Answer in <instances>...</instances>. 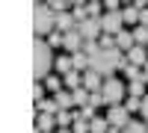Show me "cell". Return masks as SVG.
Listing matches in <instances>:
<instances>
[{
  "label": "cell",
  "instance_id": "cell-1",
  "mask_svg": "<svg viewBox=\"0 0 148 133\" xmlns=\"http://www.w3.org/2000/svg\"><path fill=\"white\" fill-rule=\"evenodd\" d=\"M125 59L127 56L119 47H101L95 56H89V68L98 71V74H104V77H116V71H121Z\"/></svg>",
  "mask_w": 148,
  "mask_h": 133
},
{
  "label": "cell",
  "instance_id": "cell-2",
  "mask_svg": "<svg viewBox=\"0 0 148 133\" xmlns=\"http://www.w3.org/2000/svg\"><path fill=\"white\" fill-rule=\"evenodd\" d=\"M53 65H56V59H53V47L47 44V39H36V42H33V77L39 80V83L47 80Z\"/></svg>",
  "mask_w": 148,
  "mask_h": 133
},
{
  "label": "cell",
  "instance_id": "cell-3",
  "mask_svg": "<svg viewBox=\"0 0 148 133\" xmlns=\"http://www.w3.org/2000/svg\"><path fill=\"white\" fill-rule=\"evenodd\" d=\"M53 30H56V12L47 3H36V9H33V33H36V39H47Z\"/></svg>",
  "mask_w": 148,
  "mask_h": 133
},
{
  "label": "cell",
  "instance_id": "cell-4",
  "mask_svg": "<svg viewBox=\"0 0 148 133\" xmlns=\"http://www.w3.org/2000/svg\"><path fill=\"white\" fill-rule=\"evenodd\" d=\"M104 101H107V106H116V104H125V95H127V86L121 80H116V77H107L104 80Z\"/></svg>",
  "mask_w": 148,
  "mask_h": 133
},
{
  "label": "cell",
  "instance_id": "cell-5",
  "mask_svg": "<svg viewBox=\"0 0 148 133\" xmlns=\"http://www.w3.org/2000/svg\"><path fill=\"white\" fill-rule=\"evenodd\" d=\"M101 27L107 35H119L121 30H125V18H121V9L119 12H107V15H101Z\"/></svg>",
  "mask_w": 148,
  "mask_h": 133
},
{
  "label": "cell",
  "instance_id": "cell-6",
  "mask_svg": "<svg viewBox=\"0 0 148 133\" xmlns=\"http://www.w3.org/2000/svg\"><path fill=\"white\" fill-rule=\"evenodd\" d=\"M83 33L80 30H71V33H62V50L65 53H80L83 50Z\"/></svg>",
  "mask_w": 148,
  "mask_h": 133
},
{
  "label": "cell",
  "instance_id": "cell-7",
  "mask_svg": "<svg viewBox=\"0 0 148 133\" xmlns=\"http://www.w3.org/2000/svg\"><path fill=\"white\" fill-rule=\"evenodd\" d=\"M77 30L83 33V39H101L104 35V27H101V18H86L77 24Z\"/></svg>",
  "mask_w": 148,
  "mask_h": 133
},
{
  "label": "cell",
  "instance_id": "cell-8",
  "mask_svg": "<svg viewBox=\"0 0 148 133\" xmlns=\"http://www.w3.org/2000/svg\"><path fill=\"white\" fill-rule=\"evenodd\" d=\"M107 121L113 124V127H125L130 121V113H127V106L125 104H116V106H110V113H107Z\"/></svg>",
  "mask_w": 148,
  "mask_h": 133
},
{
  "label": "cell",
  "instance_id": "cell-9",
  "mask_svg": "<svg viewBox=\"0 0 148 133\" xmlns=\"http://www.w3.org/2000/svg\"><path fill=\"white\" fill-rule=\"evenodd\" d=\"M125 56H127V62H130V65H139V68L148 65V50H145V44H133Z\"/></svg>",
  "mask_w": 148,
  "mask_h": 133
},
{
  "label": "cell",
  "instance_id": "cell-10",
  "mask_svg": "<svg viewBox=\"0 0 148 133\" xmlns=\"http://www.w3.org/2000/svg\"><path fill=\"white\" fill-rule=\"evenodd\" d=\"M104 80H107V77L98 74V71H92V68L83 71V86L89 89V92H101V89H104Z\"/></svg>",
  "mask_w": 148,
  "mask_h": 133
},
{
  "label": "cell",
  "instance_id": "cell-11",
  "mask_svg": "<svg viewBox=\"0 0 148 133\" xmlns=\"http://www.w3.org/2000/svg\"><path fill=\"white\" fill-rule=\"evenodd\" d=\"M56 30L59 33L77 30V18H74V12H56Z\"/></svg>",
  "mask_w": 148,
  "mask_h": 133
},
{
  "label": "cell",
  "instance_id": "cell-12",
  "mask_svg": "<svg viewBox=\"0 0 148 133\" xmlns=\"http://www.w3.org/2000/svg\"><path fill=\"white\" fill-rule=\"evenodd\" d=\"M36 127H39L42 133H51L56 127V115L53 113H39V115H36Z\"/></svg>",
  "mask_w": 148,
  "mask_h": 133
},
{
  "label": "cell",
  "instance_id": "cell-13",
  "mask_svg": "<svg viewBox=\"0 0 148 133\" xmlns=\"http://www.w3.org/2000/svg\"><path fill=\"white\" fill-rule=\"evenodd\" d=\"M133 44H136V42H133V30H121V33L116 35V47H119L121 53H127Z\"/></svg>",
  "mask_w": 148,
  "mask_h": 133
},
{
  "label": "cell",
  "instance_id": "cell-14",
  "mask_svg": "<svg viewBox=\"0 0 148 133\" xmlns=\"http://www.w3.org/2000/svg\"><path fill=\"white\" fill-rule=\"evenodd\" d=\"M127 95L145 98V95H148V83H145V77H136V80H130V83H127Z\"/></svg>",
  "mask_w": 148,
  "mask_h": 133
},
{
  "label": "cell",
  "instance_id": "cell-15",
  "mask_svg": "<svg viewBox=\"0 0 148 133\" xmlns=\"http://www.w3.org/2000/svg\"><path fill=\"white\" fill-rule=\"evenodd\" d=\"M62 83H65V89H80L83 86V71H68V74L62 77Z\"/></svg>",
  "mask_w": 148,
  "mask_h": 133
},
{
  "label": "cell",
  "instance_id": "cell-16",
  "mask_svg": "<svg viewBox=\"0 0 148 133\" xmlns=\"http://www.w3.org/2000/svg\"><path fill=\"white\" fill-rule=\"evenodd\" d=\"M53 98H56V104H59V110H71V106H74V92H71V89L56 92Z\"/></svg>",
  "mask_w": 148,
  "mask_h": 133
},
{
  "label": "cell",
  "instance_id": "cell-17",
  "mask_svg": "<svg viewBox=\"0 0 148 133\" xmlns=\"http://www.w3.org/2000/svg\"><path fill=\"white\" fill-rule=\"evenodd\" d=\"M121 18H125V24H133V27H136V24H139V9L136 6H121Z\"/></svg>",
  "mask_w": 148,
  "mask_h": 133
},
{
  "label": "cell",
  "instance_id": "cell-18",
  "mask_svg": "<svg viewBox=\"0 0 148 133\" xmlns=\"http://www.w3.org/2000/svg\"><path fill=\"white\" fill-rule=\"evenodd\" d=\"M71 62H74V71H89V53H71Z\"/></svg>",
  "mask_w": 148,
  "mask_h": 133
},
{
  "label": "cell",
  "instance_id": "cell-19",
  "mask_svg": "<svg viewBox=\"0 0 148 133\" xmlns=\"http://www.w3.org/2000/svg\"><path fill=\"white\" fill-rule=\"evenodd\" d=\"M121 133H148V121H133L130 118V121L121 127Z\"/></svg>",
  "mask_w": 148,
  "mask_h": 133
},
{
  "label": "cell",
  "instance_id": "cell-20",
  "mask_svg": "<svg viewBox=\"0 0 148 133\" xmlns=\"http://www.w3.org/2000/svg\"><path fill=\"white\" fill-rule=\"evenodd\" d=\"M121 71H125V77H127V80H136V77H145V71H142L139 65H130L127 59H125V65H121Z\"/></svg>",
  "mask_w": 148,
  "mask_h": 133
},
{
  "label": "cell",
  "instance_id": "cell-21",
  "mask_svg": "<svg viewBox=\"0 0 148 133\" xmlns=\"http://www.w3.org/2000/svg\"><path fill=\"white\" fill-rule=\"evenodd\" d=\"M53 68H56L59 74H62V77H65L68 71H74V62H71V56H65V53H62V56L56 59V65H53Z\"/></svg>",
  "mask_w": 148,
  "mask_h": 133
},
{
  "label": "cell",
  "instance_id": "cell-22",
  "mask_svg": "<svg viewBox=\"0 0 148 133\" xmlns=\"http://www.w3.org/2000/svg\"><path fill=\"white\" fill-rule=\"evenodd\" d=\"M89 127H92V133H110V121H107V115L104 118H92V121H89Z\"/></svg>",
  "mask_w": 148,
  "mask_h": 133
},
{
  "label": "cell",
  "instance_id": "cell-23",
  "mask_svg": "<svg viewBox=\"0 0 148 133\" xmlns=\"http://www.w3.org/2000/svg\"><path fill=\"white\" fill-rule=\"evenodd\" d=\"M89 89H86V86H80V89H74V106H86V104H89Z\"/></svg>",
  "mask_w": 148,
  "mask_h": 133
},
{
  "label": "cell",
  "instance_id": "cell-24",
  "mask_svg": "<svg viewBox=\"0 0 148 133\" xmlns=\"http://www.w3.org/2000/svg\"><path fill=\"white\" fill-rule=\"evenodd\" d=\"M74 133H92V127H89V118H83L80 113L74 115V127H71Z\"/></svg>",
  "mask_w": 148,
  "mask_h": 133
},
{
  "label": "cell",
  "instance_id": "cell-25",
  "mask_svg": "<svg viewBox=\"0 0 148 133\" xmlns=\"http://www.w3.org/2000/svg\"><path fill=\"white\" fill-rule=\"evenodd\" d=\"M133 42L136 44H148V27L145 24H136V27H133Z\"/></svg>",
  "mask_w": 148,
  "mask_h": 133
},
{
  "label": "cell",
  "instance_id": "cell-26",
  "mask_svg": "<svg viewBox=\"0 0 148 133\" xmlns=\"http://www.w3.org/2000/svg\"><path fill=\"white\" fill-rule=\"evenodd\" d=\"M45 89L56 95V92H62V89H65V83H62V80H59V77H53V74H51V77H47V80H45Z\"/></svg>",
  "mask_w": 148,
  "mask_h": 133
},
{
  "label": "cell",
  "instance_id": "cell-27",
  "mask_svg": "<svg viewBox=\"0 0 148 133\" xmlns=\"http://www.w3.org/2000/svg\"><path fill=\"white\" fill-rule=\"evenodd\" d=\"M36 110L39 113H59V104H56V98H51V101H42V104H36Z\"/></svg>",
  "mask_w": 148,
  "mask_h": 133
},
{
  "label": "cell",
  "instance_id": "cell-28",
  "mask_svg": "<svg viewBox=\"0 0 148 133\" xmlns=\"http://www.w3.org/2000/svg\"><path fill=\"white\" fill-rule=\"evenodd\" d=\"M74 115H77V113L59 110V113H56V124H59V127H68V124H74Z\"/></svg>",
  "mask_w": 148,
  "mask_h": 133
},
{
  "label": "cell",
  "instance_id": "cell-29",
  "mask_svg": "<svg viewBox=\"0 0 148 133\" xmlns=\"http://www.w3.org/2000/svg\"><path fill=\"white\" fill-rule=\"evenodd\" d=\"M125 106H127V113H139V110H142V98L130 95V98H125Z\"/></svg>",
  "mask_w": 148,
  "mask_h": 133
},
{
  "label": "cell",
  "instance_id": "cell-30",
  "mask_svg": "<svg viewBox=\"0 0 148 133\" xmlns=\"http://www.w3.org/2000/svg\"><path fill=\"white\" fill-rule=\"evenodd\" d=\"M101 0H89V3H86V12H89V18H101Z\"/></svg>",
  "mask_w": 148,
  "mask_h": 133
},
{
  "label": "cell",
  "instance_id": "cell-31",
  "mask_svg": "<svg viewBox=\"0 0 148 133\" xmlns=\"http://www.w3.org/2000/svg\"><path fill=\"white\" fill-rule=\"evenodd\" d=\"M47 6H51L53 12H68V6H74L71 0H47Z\"/></svg>",
  "mask_w": 148,
  "mask_h": 133
},
{
  "label": "cell",
  "instance_id": "cell-32",
  "mask_svg": "<svg viewBox=\"0 0 148 133\" xmlns=\"http://www.w3.org/2000/svg\"><path fill=\"white\" fill-rule=\"evenodd\" d=\"M101 104H107V101H104V92H92V95H89V104H86V106H95V110H98Z\"/></svg>",
  "mask_w": 148,
  "mask_h": 133
},
{
  "label": "cell",
  "instance_id": "cell-33",
  "mask_svg": "<svg viewBox=\"0 0 148 133\" xmlns=\"http://www.w3.org/2000/svg\"><path fill=\"white\" fill-rule=\"evenodd\" d=\"M33 101H36V104H42V101H45V86H42L39 80H36V86H33Z\"/></svg>",
  "mask_w": 148,
  "mask_h": 133
},
{
  "label": "cell",
  "instance_id": "cell-34",
  "mask_svg": "<svg viewBox=\"0 0 148 133\" xmlns=\"http://www.w3.org/2000/svg\"><path fill=\"white\" fill-rule=\"evenodd\" d=\"M47 44H51V47H62V33L53 30L51 35H47Z\"/></svg>",
  "mask_w": 148,
  "mask_h": 133
},
{
  "label": "cell",
  "instance_id": "cell-35",
  "mask_svg": "<svg viewBox=\"0 0 148 133\" xmlns=\"http://www.w3.org/2000/svg\"><path fill=\"white\" fill-rule=\"evenodd\" d=\"M104 9L107 12H119L121 9V0H104Z\"/></svg>",
  "mask_w": 148,
  "mask_h": 133
},
{
  "label": "cell",
  "instance_id": "cell-36",
  "mask_svg": "<svg viewBox=\"0 0 148 133\" xmlns=\"http://www.w3.org/2000/svg\"><path fill=\"white\" fill-rule=\"evenodd\" d=\"M80 115H83V118H89V121H92V118H95V106H80Z\"/></svg>",
  "mask_w": 148,
  "mask_h": 133
},
{
  "label": "cell",
  "instance_id": "cell-37",
  "mask_svg": "<svg viewBox=\"0 0 148 133\" xmlns=\"http://www.w3.org/2000/svg\"><path fill=\"white\" fill-rule=\"evenodd\" d=\"M139 113H142V118H145V121H148V95H145V98H142V110H139Z\"/></svg>",
  "mask_w": 148,
  "mask_h": 133
},
{
  "label": "cell",
  "instance_id": "cell-38",
  "mask_svg": "<svg viewBox=\"0 0 148 133\" xmlns=\"http://www.w3.org/2000/svg\"><path fill=\"white\" fill-rule=\"evenodd\" d=\"M139 24H145V27H148V9H139Z\"/></svg>",
  "mask_w": 148,
  "mask_h": 133
},
{
  "label": "cell",
  "instance_id": "cell-39",
  "mask_svg": "<svg viewBox=\"0 0 148 133\" xmlns=\"http://www.w3.org/2000/svg\"><path fill=\"white\" fill-rule=\"evenodd\" d=\"M86 3H89V0H74V6H86Z\"/></svg>",
  "mask_w": 148,
  "mask_h": 133
},
{
  "label": "cell",
  "instance_id": "cell-40",
  "mask_svg": "<svg viewBox=\"0 0 148 133\" xmlns=\"http://www.w3.org/2000/svg\"><path fill=\"white\" fill-rule=\"evenodd\" d=\"M59 133H74V130H68V127H59Z\"/></svg>",
  "mask_w": 148,
  "mask_h": 133
},
{
  "label": "cell",
  "instance_id": "cell-41",
  "mask_svg": "<svg viewBox=\"0 0 148 133\" xmlns=\"http://www.w3.org/2000/svg\"><path fill=\"white\" fill-rule=\"evenodd\" d=\"M121 3H125V6H130V3H133V0H121Z\"/></svg>",
  "mask_w": 148,
  "mask_h": 133
},
{
  "label": "cell",
  "instance_id": "cell-42",
  "mask_svg": "<svg viewBox=\"0 0 148 133\" xmlns=\"http://www.w3.org/2000/svg\"><path fill=\"white\" fill-rule=\"evenodd\" d=\"M145 83H148V71H145Z\"/></svg>",
  "mask_w": 148,
  "mask_h": 133
},
{
  "label": "cell",
  "instance_id": "cell-43",
  "mask_svg": "<svg viewBox=\"0 0 148 133\" xmlns=\"http://www.w3.org/2000/svg\"><path fill=\"white\" fill-rule=\"evenodd\" d=\"M145 50H148V44H145Z\"/></svg>",
  "mask_w": 148,
  "mask_h": 133
},
{
  "label": "cell",
  "instance_id": "cell-44",
  "mask_svg": "<svg viewBox=\"0 0 148 133\" xmlns=\"http://www.w3.org/2000/svg\"><path fill=\"white\" fill-rule=\"evenodd\" d=\"M36 3H39V0H36Z\"/></svg>",
  "mask_w": 148,
  "mask_h": 133
},
{
  "label": "cell",
  "instance_id": "cell-45",
  "mask_svg": "<svg viewBox=\"0 0 148 133\" xmlns=\"http://www.w3.org/2000/svg\"><path fill=\"white\" fill-rule=\"evenodd\" d=\"M71 3H74V0H71Z\"/></svg>",
  "mask_w": 148,
  "mask_h": 133
},
{
  "label": "cell",
  "instance_id": "cell-46",
  "mask_svg": "<svg viewBox=\"0 0 148 133\" xmlns=\"http://www.w3.org/2000/svg\"><path fill=\"white\" fill-rule=\"evenodd\" d=\"M101 3H104V0H101Z\"/></svg>",
  "mask_w": 148,
  "mask_h": 133
}]
</instances>
